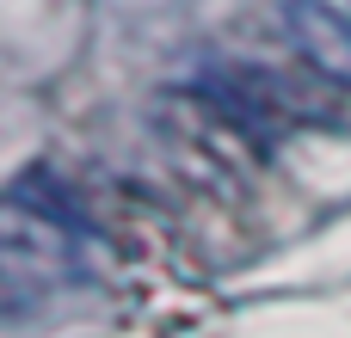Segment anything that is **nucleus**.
<instances>
[{"label": "nucleus", "mask_w": 351, "mask_h": 338, "mask_svg": "<svg viewBox=\"0 0 351 338\" xmlns=\"http://www.w3.org/2000/svg\"><path fill=\"white\" fill-rule=\"evenodd\" d=\"M284 25H290L296 49H302L327 80H346L351 86V25L333 6H321V0H284Z\"/></svg>", "instance_id": "1"}]
</instances>
